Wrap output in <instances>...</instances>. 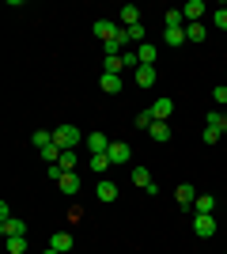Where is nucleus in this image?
<instances>
[{
	"label": "nucleus",
	"instance_id": "1",
	"mask_svg": "<svg viewBox=\"0 0 227 254\" xmlns=\"http://www.w3.org/2000/svg\"><path fill=\"white\" fill-rule=\"evenodd\" d=\"M87 140V133H80L76 126H57L53 129V144L61 152H76V144H84Z\"/></svg>",
	"mask_w": 227,
	"mask_h": 254
},
{
	"label": "nucleus",
	"instance_id": "2",
	"mask_svg": "<svg viewBox=\"0 0 227 254\" xmlns=\"http://www.w3.org/2000/svg\"><path fill=\"white\" fill-rule=\"evenodd\" d=\"M193 232L197 239H212L216 235V216L212 212H193Z\"/></svg>",
	"mask_w": 227,
	"mask_h": 254
},
{
	"label": "nucleus",
	"instance_id": "3",
	"mask_svg": "<svg viewBox=\"0 0 227 254\" xmlns=\"http://www.w3.org/2000/svg\"><path fill=\"white\" fill-rule=\"evenodd\" d=\"M91 31H95V38H98V42L106 46V42H114V38H118L121 23H114V19H95V27H91Z\"/></svg>",
	"mask_w": 227,
	"mask_h": 254
},
{
	"label": "nucleus",
	"instance_id": "4",
	"mask_svg": "<svg viewBox=\"0 0 227 254\" xmlns=\"http://www.w3.org/2000/svg\"><path fill=\"white\" fill-rule=\"evenodd\" d=\"M87 148H91V156H98V152H110V144L114 140L106 137V133H87V140H84Z\"/></svg>",
	"mask_w": 227,
	"mask_h": 254
},
{
	"label": "nucleus",
	"instance_id": "5",
	"mask_svg": "<svg viewBox=\"0 0 227 254\" xmlns=\"http://www.w3.org/2000/svg\"><path fill=\"white\" fill-rule=\"evenodd\" d=\"M95 193H98V201H102V205H110V201H118V186H114V182H110V179H98Z\"/></svg>",
	"mask_w": 227,
	"mask_h": 254
},
{
	"label": "nucleus",
	"instance_id": "6",
	"mask_svg": "<svg viewBox=\"0 0 227 254\" xmlns=\"http://www.w3.org/2000/svg\"><path fill=\"white\" fill-rule=\"evenodd\" d=\"M148 137L155 140V144H167V140L174 137V129L167 126V122H151V129H148Z\"/></svg>",
	"mask_w": 227,
	"mask_h": 254
},
{
	"label": "nucleus",
	"instance_id": "7",
	"mask_svg": "<svg viewBox=\"0 0 227 254\" xmlns=\"http://www.w3.org/2000/svg\"><path fill=\"white\" fill-rule=\"evenodd\" d=\"M148 110H151V118H155V122H167V118L174 114V103H171V99H155Z\"/></svg>",
	"mask_w": 227,
	"mask_h": 254
},
{
	"label": "nucleus",
	"instance_id": "8",
	"mask_svg": "<svg viewBox=\"0 0 227 254\" xmlns=\"http://www.w3.org/2000/svg\"><path fill=\"white\" fill-rule=\"evenodd\" d=\"M174 197H178V205H182V209H193V201H197V190L189 186V182H182V186L174 190Z\"/></svg>",
	"mask_w": 227,
	"mask_h": 254
},
{
	"label": "nucleus",
	"instance_id": "9",
	"mask_svg": "<svg viewBox=\"0 0 227 254\" xmlns=\"http://www.w3.org/2000/svg\"><path fill=\"white\" fill-rule=\"evenodd\" d=\"M155 76H159L155 64H140V68H136V84L140 87H155Z\"/></svg>",
	"mask_w": 227,
	"mask_h": 254
},
{
	"label": "nucleus",
	"instance_id": "10",
	"mask_svg": "<svg viewBox=\"0 0 227 254\" xmlns=\"http://www.w3.org/2000/svg\"><path fill=\"white\" fill-rule=\"evenodd\" d=\"M57 186H61V193H68V197H72V193H80V175H76V171H65Z\"/></svg>",
	"mask_w": 227,
	"mask_h": 254
},
{
	"label": "nucleus",
	"instance_id": "11",
	"mask_svg": "<svg viewBox=\"0 0 227 254\" xmlns=\"http://www.w3.org/2000/svg\"><path fill=\"white\" fill-rule=\"evenodd\" d=\"M182 11H185V23H201V15H205L208 8H205V0H189Z\"/></svg>",
	"mask_w": 227,
	"mask_h": 254
},
{
	"label": "nucleus",
	"instance_id": "12",
	"mask_svg": "<svg viewBox=\"0 0 227 254\" xmlns=\"http://www.w3.org/2000/svg\"><path fill=\"white\" fill-rule=\"evenodd\" d=\"M98 87H102L106 95H118V91H121V76H114V72H102V76H98Z\"/></svg>",
	"mask_w": 227,
	"mask_h": 254
},
{
	"label": "nucleus",
	"instance_id": "13",
	"mask_svg": "<svg viewBox=\"0 0 227 254\" xmlns=\"http://www.w3.org/2000/svg\"><path fill=\"white\" fill-rule=\"evenodd\" d=\"M87 163H91V171H95V175H106V171L114 167V159H110V152H98V156H91Z\"/></svg>",
	"mask_w": 227,
	"mask_h": 254
},
{
	"label": "nucleus",
	"instance_id": "14",
	"mask_svg": "<svg viewBox=\"0 0 227 254\" xmlns=\"http://www.w3.org/2000/svg\"><path fill=\"white\" fill-rule=\"evenodd\" d=\"M0 232H4V239H11V235H27V224L11 216V220H0Z\"/></svg>",
	"mask_w": 227,
	"mask_h": 254
},
{
	"label": "nucleus",
	"instance_id": "15",
	"mask_svg": "<svg viewBox=\"0 0 227 254\" xmlns=\"http://www.w3.org/2000/svg\"><path fill=\"white\" fill-rule=\"evenodd\" d=\"M205 38H208L205 23H185V42H205Z\"/></svg>",
	"mask_w": 227,
	"mask_h": 254
},
{
	"label": "nucleus",
	"instance_id": "16",
	"mask_svg": "<svg viewBox=\"0 0 227 254\" xmlns=\"http://www.w3.org/2000/svg\"><path fill=\"white\" fill-rule=\"evenodd\" d=\"M163 42L167 46H185V27H167V31H163Z\"/></svg>",
	"mask_w": 227,
	"mask_h": 254
},
{
	"label": "nucleus",
	"instance_id": "17",
	"mask_svg": "<svg viewBox=\"0 0 227 254\" xmlns=\"http://www.w3.org/2000/svg\"><path fill=\"white\" fill-rule=\"evenodd\" d=\"M49 247L61 251V254H72V235H68V232H57L53 239H49Z\"/></svg>",
	"mask_w": 227,
	"mask_h": 254
},
{
	"label": "nucleus",
	"instance_id": "18",
	"mask_svg": "<svg viewBox=\"0 0 227 254\" xmlns=\"http://www.w3.org/2000/svg\"><path fill=\"white\" fill-rule=\"evenodd\" d=\"M110 159H114V163H129V144H125V140H114V144H110Z\"/></svg>",
	"mask_w": 227,
	"mask_h": 254
},
{
	"label": "nucleus",
	"instance_id": "19",
	"mask_svg": "<svg viewBox=\"0 0 227 254\" xmlns=\"http://www.w3.org/2000/svg\"><path fill=\"white\" fill-rule=\"evenodd\" d=\"M193 212H216V197H212V193H197Z\"/></svg>",
	"mask_w": 227,
	"mask_h": 254
},
{
	"label": "nucleus",
	"instance_id": "20",
	"mask_svg": "<svg viewBox=\"0 0 227 254\" xmlns=\"http://www.w3.org/2000/svg\"><path fill=\"white\" fill-rule=\"evenodd\" d=\"M133 23H140V8H136V4H125V8H121V27H133Z\"/></svg>",
	"mask_w": 227,
	"mask_h": 254
},
{
	"label": "nucleus",
	"instance_id": "21",
	"mask_svg": "<svg viewBox=\"0 0 227 254\" xmlns=\"http://www.w3.org/2000/svg\"><path fill=\"white\" fill-rule=\"evenodd\" d=\"M136 57H140V64H155V42H140Z\"/></svg>",
	"mask_w": 227,
	"mask_h": 254
},
{
	"label": "nucleus",
	"instance_id": "22",
	"mask_svg": "<svg viewBox=\"0 0 227 254\" xmlns=\"http://www.w3.org/2000/svg\"><path fill=\"white\" fill-rule=\"evenodd\" d=\"M208 129H220V133H227V114H220V110H212V114L205 118Z\"/></svg>",
	"mask_w": 227,
	"mask_h": 254
},
{
	"label": "nucleus",
	"instance_id": "23",
	"mask_svg": "<svg viewBox=\"0 0 227 254\" xmlns=\"http://www.w3.org/2000/svg\"><path fill=\"white\" fill-rule=\"evenodd\" d=\"M163 23H167V27H185V11L182 8H171L167 15H163Z\"/></svg>",
	"mask_w": 227,
	"mask_h": 254
},
{
	"label": "nucleus",
	"instance_id": "24",
	"mask_svg": "<svg viewBox=\"0 0 227 254\" xmlns=\"http://www.w3.org/2000/svg\"><path fill=\"white\" fill-rule=\"evenodd\" d=\"M133 182H136L140 190H148V186H151V171L148 167H133Z\"/></svg>",
	"mask_w": 227,
	"mask_h": 254
},
{
	"label": "nucleus",
	"instance_id": "25",
	"mask_svg": "<svg viewBox=\"0 0 227 254\" xmlns=\"http://www.w3.org/2000/svg\"><path fill=\"white\" fill-rule=\"evenodd\" d=\"M34 148H38V152H42L45 148V144H53V129H38V133H34Z\"/></svg>",
	"mask_w": 227,
	"mask_h": 254
},
{
	"label": "nucleus",
	"instance_id": "26",
	"mask_svg": "<svg viewBox=\"0 0 227 254\" xmlns=\"http://www.w3.org/2000/svg\"><path fill=\"white\" fill-rule=\"evenodd\" d=\"M8 254H27V235H11L8 239Z\"/></svg>",
	"mask_w": 227,
	"mask_h": 254
},
{
	"label": "nucleus",
	"instance_id": "27",
	"mask_svg": "<svg viewBox=\"0 0 227 254\" xmlns=\"http://www.w3.org/2000/svg\"><path fill=\"white\" fill-rule=\"evenodd\" d=\"M121 64H125L129 72H136V68H140V57H136V50H125V53H121Z\"/></svg>",
	"mask_w": 227,
	"mask_h": 254
},
{
	"label": "nucleus",
	"instance_id": "28",
	"mask_svg": "<svg viewBox=\"0 0 227 254\" xmlns=\"http://www.w3.org/2000/svg\"><path fill=\"white\" fill-rule=\"evenodd\" d=\"M76 163H80L76 152H61V159H57V167H61V171H76Z\"/></svg>",
	"mask_w": 227,
	"mask_h": 254
},
{
	"label": "nucleus",
	"instance_id": "29",
	"mask_svg": "<svg viewBox=\"0 0 227 254\" xmlns=\"http://www.w3.org/2000/svg\"><path fill=\"white\" fill-rule=\"evenodd\" d=\"M121 68H125V64H121V57H106V61H102V72H114V76H121Z\"/></svg>",
	"mask_w": 227,
	"mask_h": 254
},
{
	"label": "nucleus",
	"instance_id": "30",
	"mask_svg": "<svg viewBox=\"0 0 227 254\" xmlns=\"http://www.w3.org/2000/svg\"><path fill=\"white\" fill-rule=\"evenodd\" d=\"M42 159H45V163H57V159H61V148H57V144H45V148H42Z\"/></svg>",
	"mask_w": 227,
	"mask_h": 254
},
{
	"label": "nucleus",
	"instance_id": "31",
	"mask_svg": "<svg viewBox=\"0 0 227 254\" xmlns=\"http://www.w3.org/2000/svg\"><path fill=\"white\" fill-rule=\"evenodd\" d=\"M212 23H216V31H227V8L212 11Z\"/></svg>",
	"mask_w": 227,
	"mask_h": 254
},
{
	"label": "nucleus",
	"instance_id": "32",
	"mask_svg": "<svg viewBox=\"0 0 227 254\" xmlns=\"http://www.w3.org/2000/svg\"><path fill=\"white\" fill-rule=\"evenodd\" d=\"M151 122H155L151 110H140V114H136V129H151Z\"/></svg>",
	"mask_w": 227,
	"mask_h": 254
},
{
	"label": "nucleus",
	"instance_id": "33",
	"mask_svg": "<svg viewBox=\"0 0 227 254\" xmlns=\"http://www.w3.org/2000/svg\"><path fill=\"white\" fill-rule=\"evenodd\" d=\"M125 31H129L133 42H144V23H133V27H125Z\"/></svg>",
	"mask_w": 227,
	"mask_h": 254
},
{
	"label": "nucleus",
	"instance_id": "34",
	"mask_svg": "<svg viewBox=\"0 0 227 254\" xmlns=\"http://www.w3.org/2000/svg\"><path fill=\"white\" fill-rule=\"evenodd\" d=\"M220 137H224V133H220V129H208V126H205V133H201V140H205V144H216Z\"/></svg>",
	"mask_w": 227,
	"mask_h": 254
},
{
	"label": "nucleus",
	"instance_id": "35",
	"mask_svg": "<svg viewBox=\"0 0 227 254\" xmlns=\"http://www.w3.org/2000/svg\"><path fill=\"white\" fill-rule=\"evenodd\" d=\"M212 99H216V103H220V106H227V84H220V87H216V91H212Z\"/></svg>",
	"mask_w": 227,
	"mask_h": 254
},
{
	"label": "nucleus",
	"instance_id": "36",
	"mask_svg": "<svg viewBox=\"0 0 227 254\" xmlns=\"http://www.w3.org/2000/svg\"><path fill=\"white\" fill-rule=\"evenodd\" d=\"M45 175H49V179H53V182H61V175H65V171L57 167V163H49V167H45Z\"/></svg>",
	"mask_w": 227,
	"mask_h": 254
},
{
	"label": "nucleus",
	"instance_id": "37",
	"mask_svg": "<svg viewBox=\"0 0 227 254\" xmlns=\"http://www.w3.org/2000/svg\"><path fill=\"white\" fill-rule=\"evenodd\" d=\"M45 254H61V251H53V247H49V251H45Z\"/></svg>",
	"mask_w": 227,
	"mask_h": 254
},
{
	"label": "nucleus",
	"instance_id": "38",
	"mask_svg": "<svg viewBox=\"0 0 227 254\" xmlns=\"http://www.w3.org/2000/svg\"><path fill=\"white\" fill-rule=\"evenodd\" d=\"M224 254H227V251H224Z\"/></svg>",
	"mask_w": 227,
	"mask_h": 254
}]
</instances>
